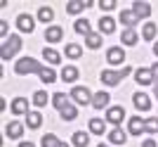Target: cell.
Instances as JSON below:
<instances>
[{"instance_id":"cell-34","label":"cell","mask_w":158,"mask_h":147,"mask_svg":"<svg viewBox=\"0 0 158 147\" xmlns=\"http://www.w3.org/2000/svg\"><path fill=\"white\" fill-rule=\"evenodd\" d=\"M33 105H35V107H45V105H47V93L38 90V93L33 95Z\"/></svg>"},{"instance_id":"cell-12","label":"cell","mask_w":158,"mask_h":147,"mask_svg":"<svg viewBox=\"0 0 158 147\" xmlns=\"http://www.w3.org/2000/svg\"><path fill=\"white\" fill-rule=\"evenodd\" d=\"M132 12L137 14L139 19L151 17V5H149V2H142V0H137V2H132Z\"/></svg>"},{"instance_id":"cell-43","label":"cell","mask_w":158,"mask_h":147,"mask_svg":"<svg viewBox=\"0 0 158 147\" xmlns=\"http://www.w3.org/2000/svg\"><path fill=\"white\" fill-rule=\"evenodd\" d=\"M99 147H109V145H99Z\"/></svg>"},{"instance_id":"cell-19","label":"cell","mask_w":158,"mask_h":147,"mask_svg":"<svg viewBox=\"0 0 158 147\" xmlns=\"http://www.w3.org/2000/svg\"><path fill=\"white\" fill-rule=\"evenodd\" d=\"M43 147H69V145H66V142H61L57 135L47 133V135H43Z\"/></svg>"},{"instance_id":"cell-30","label":"cell","mask_w":158,"mask_h":147,"mask_svg":"<svg viewBox=\"0 0 158 147\" xmlns=\"http://www.w3.org/2000/svg\"><path fill=\"white\" fill-rule=\"evenodd\" d=\"M38 19H40V21H45V24H47V21H52V19H54L52 7H40V10H38Z\"/></svg>"},{"instance_id":"cell-42","label":"cell","mask_w":158,"mask_h":147,"mask_svg":"<svg viewBox=\"0 0 158 147\" xmlns=\"http://www.w3.org/2000/svg\"><path fill=\"white\" fill-rule=\"evenodd\" d=\"M153 52H156V55H158V43H156V45H153Z\"/></svg>"},{"instance_id":"cell-7","label":"cell","mask_w":158,"mask_h":147,"mask_svg":"<svg viewBox=\"0 0 158 147\" xmlns=\"http://www.w3.org/2000/svg\"><path fill=\"white\" fill-rule=\"evenodd\" d=\"M94 2H90V0H69L66 2V12L69 14H78V12H83L85 7H92Z\"/></svg>"},{"instance_id":"cell-25","label":"cell","mask_w":158,"mask_h":147,"mask_svg":"<svg viewBox=\"0 0 158 147\" xmlns=\"http://www.w3.org/2000/svg\"><path fill=\"white\" fill-rule=\"evenodd\" d=\"M40 123H43L40 112H28V114H26V126H28V128H38Z\"/></svg>"},{"instance_id":"cell-40","label":"cell","mask_w":158,"mask_h":147,"mask_svg":"<svg viewBox=\"0 0 158 147\" xmlns=\"http://www.w3.org/2000/svg\"><path fill=\"white\" fill-rule=\"evenodd\" d=\"M153 93H156V97H158V81L153 83Z\"/></svg>"},{"instance_id":"cell-21","label":"cell","mask_w":158,"mask_h":147,"mask_svg":"<svg viewBox=\"0 0 158 147\" xmlns=\"http://www.w3.org/2000/svg\"><path fill=\"white\" fill-rule=\"evenodd\" d=\"M12 112H14V114H28V102L24 100V97L12 100Z\"/></svg>"},{"instance_id":"cell-20","label":"cell","mask_w":158,"mask_h":147,"mask_svg":"<svg viewBox=\"0 0 158 147\" xmlns=\"http://www.w3.org/2000/svg\"><path fill=\"white\" fill-rule=\"evenodd\" d=\"M120 38H123V43H125V45H137V40H139V33L135 31V29H125Z\"/></svg>"},{"instance_id":"cell-4","label":"cell","mask_w":158,"mask_h":147,"mask_svg":"<svg viewBox=\"0 0 158 147\" xmlns=\"http://www.w3.org/2000/svg\"><path fill=\"white\" fill-rule=\"evenodd\" d=\"M19 50H21V38L19 36H10V38L2 43V47H0V57L7 62V60H12Z\"/></svg>"},{"instance_id":"cell-16","label":"cell","mask_w":158,"mask_h":147,"mask_svg":"<svg viewBox=\"0 0 158 147\" xmlns=\"http://www.w3.org/2000/svg\"><path fill=\"white\" fill-rule=\"evenodd\" d=\"M127 131H130L132 135H139L142 131H144V121L139 119V116H132V119L127 121Z\"/></svg>"},{"instance_id":"cell-8","label":"cell","mask_w":158,"mask_h":147,"mask_svg":"<svg viewBox=\"0 0 158 147\" xmlns=\"http://www.w3.org/2000/svg\"><path fill=\"white\" fill-rule=\"evenodd\" d=\"M17 26H19L21 33H31L33 29H35V21H33V17H28V14H19V17H17Z\"/></svg>"},{"instance_id":"cell-32","label":"cell","mask_w":158,"mask_h":147,"mask_svg":"<svg viewBox=\"0 0 158 147\" xmlns=\"http://www.w3.org/2000/svg\"><path fill=\"white\" fill-rule=\"evenodd\" d=\"M80 55H83L80 45H76V43H71V45H66V57H71V60H78Z\"/></svg>"},{"instance_id":"cell-33","label":"cell","mask_w":158,"mask_h":147,"mask_svg":"<svg viewBox=\"0 0 158 147\" xmlns=\"http://www.w3.org/2000/svg\"><path fill=\"white\" fill-rule=\"evenodd\" d=\"M90 131H92L94 135H102V133H104V121H102V119H92V121H90Z\"/></svg>"},{"instance_id":"cell-28","label":"cell","mask_w":158,"mask_h":147,"mask_svg":"<svg viewBox=\"0 0 158 147\" xmlns=\"http://www.w3.org/2000/svg\"><path fill=\"white\" fill-rule=\"evenodd\" d=\"M85 43H87V47L97 50V47L102 45V36H99V33H87L85 36Z\"/></svg>"},{"instance_id":"cell-9","label":"cell","mask_w":158,"mask_h":147,"mask_svg":"<svg viewBox=\"0 0 158 147\" xmlns=\"http://www.w3.org/2000/svg\"><path fill=\"white\" fill-rule=\"evenodd\" d=\"M106 60H109V64H123L125 62V50L123 47H109Z\"/></svg>"},{"instance_id":"cell-26","label":"cell","mask_w":158,"mask_h":147,"mask_svg":"<svg viewBox=\"0 0 158 147\" xmlns=\"http://www.w3.org/2000/svg\"><path fill=\"white\" fill-rule=\"evenodd\" d=\"M87 142H90V135L83 133V131H76L73 133V145L76 147H87Z\"/></svg>"},{"instance_id":"cell-22","label":"cell","mask_w":158,"mask_h":147,"mask_svg":"<svg viewBox=\"0 0 158 147\" xmlns=\"http://www.w3.org/2000/svg\"><path fill=\"white\" fill-rule=\"evenodd\" d=\"M43 57H45V62H50V64H59L61 62V55L57 52V50H52V47H45V50H43Z\"/></svg>"},{"instance_id":"cell-38","label":"cell","mask_w":158,"mask_h":147,"mask_svg":"<svg viewBox=\"0 0 158 147\" xmlns=\"http://www.w3.org/2000/svg\"><path fill=\"white\" fill-rule=\"evenodd\" d=\"M151 74H153V83H156V81H158V62L151 67Z\"/></svg>"},{"instance_id":"cell-24","label":"cell","mask_w":158,"mask_h":147,"mask_svg":"<svg viewBox=\"0 0 158 147\" xmlns=\"http://www.w3.org/2000/svg\"><path fill=\"white\" fill-rule=\"evenodd\" d=\"M61 36H64V31H61L59 26H50L45 31V38L50 40V43H57V40H61Z\"/></svg>"},{"instance_id":"cell-1","label":"cell","mask_w":158,"mask_h":147,"mask_svg":"<svg viewBox=\"0 0 158 147\" xmlns=\"http://www.w3.org/2000/svg\"><path fill=\"white\" fill-rule=\"evenodd\" d=\"M52 102H54V107L59 109L61 119H66V121H73L76 116H78V109H76V107L71 105V100H69V97H66L64 93H54Z\"/></svg>"},{"instance_id":"cell-31","label":"cell","mask_w":158,"mask_h":147,"mask_svg":"<svg viewBox=\"0 0 158 147\" xmlns=\"http://www.w3.org/2000/svg\"><path fill=\"white\" fill-rule=\"evenodd\" d=\"M144 133H158V116H151L144 121Z\"/></svg>"},{"instance_id":"cell-27","label":"cell","mask_w":158,"mask_h":147,"mask_svg":"<svg viewBox=\"0 0 158 147\" xmlns=\"http://www.w3.org/2000/svg\"><path fill=\"white\" fill-rule=\"evenodd\" d=\"M142 38H144V40H153V38H156V24H151V21L144 24V29H142Z\"/></svg>"},{"instance_id":"cell-18","label":"cell","mask_w":158,"mask_h":147,"mask_svg":"<svg viewBox=\"0 0 158 147\" xmlns=\"http://www.w3.org/2000/svg\"><path fill=\"white\" fill-rule=\"evenodd\" d=\"M99 31H102V33H113V31H116V21H113L111 17H102V19H99Z\"/></svg>"},{"instance_id":"cell-23","label":"cell","mask_w":158,"mask_h":147,"mask_svg":"<svg viewBox=\"0 0 158 147\" xmlns=\"http://www.w3.org/2000/svg\"><path fill=\"white\" fill-rule=\"evenodd\" d=\"M76 78H78V69H76V67H64V69H61V81L73 83Z\"/></svg>"},{"instance_id":"cell-2","label":"cell","mask_w":158,"mask_h":147,"mask_svg":"<svg viewBox=\"0 0 158 147\" xmlns=\"http://www.w3.org/2000/svg\"><path fill=\"white\" fill-rule=\"evenodd\" d=\"M45 67L35 62L33 57H21L17 64H14V74H19V76H26V74H43Z\"/></svg>"},{"instance_id":"cell-6","label":"cell","mask_w":158,"mask_h":147,"mask_svg":"<svg viewBox=\"0 0 158 147\" xmlns=\"http://www.w3.org/2000/svg\"><path fill=\"white\" fill-rule=\"evenodd\" d=\"M123 119H125V109L120 107V105H116V107H109V109H106V121H109V123L118 126Z\"/></svg>"},{"instance_id":"cell-37","label":"cell","mask_w":158,"mask_h":147,"mask_svg":"<svg viewBox=\"0 0 158 147\" xmlns=\"http://www.w3.org/2000/svg\"><path fill=\"white\" fill-rule=\"evenodd\" d=\"M0 36H5L7 40V21H0Z\"/></svg>"},{"instance_id":"cell-3","label":"cell","mask_w":158,"mask_h":147,"mask_svg":"<svg viewBox=\"0 0 158 147\" xmlns=\"http://www.w3.org/2000/svg\"><path fill=\"white\" fill-rule=\"evenodd\" d=\"M127 74H132V69L130 67H123V71H116V69H106V71H102V83L104 86H118L120 81L125 78Z\"/></svg>"},{"instance_id":"cell-41","label":"cell","mask_w":158,"mask_h":147,"mask_svg":"<svg viewBox=\"0 0 158 147\" xmlns=\"http://www.w3.org/2000/svg\"><path fill=\"white\" fill-rule=\"evenodd\" d=\"M19 147H33V145H31V142H21Z\"/></svg>"},{"instance_id":"cell-10","label":"cell","mask_w":158,"mask_h":147,"mask_svg":"<svg viewBox=\"0 0 158 147\" xmlns=\"http://www.w3.org/2000/svg\"><path fill=\"white\" fill-rule=\"evenodd\" d=\"M132 102H135V107L142 109V112H149V109H151V100H149V95H146V93H135Z\"/></svg>"},{"instance_id":"cell-35","label":"cell","mask_w":158,"mask_h":147,"mask_svg":"<svg viewBox=\"0 0 158 147\" xmlns=\"http://www.w3.org/2000/svg\"><path fill=\"white\" fill-rule=\"evenodd\" d=\"M40 78L45 81V83H54V81H57V74H54L50 67H45V71L40 74Z\"/></svg>"},{"instance_id":"cell-11","label":"cell","mask_w":158,"mask_h":147,"mask_svg":"<svg viewBox=\"0 0 158 147\" xmlns=\"http://www.w3.org/2000/svg\"><path fill=\"white\" fill-rule=\"evenodd\" d=\"M139 21H142V19H139L132 10H123V14H120V24H123L125 29H132L135 24H139Z\"/></svg>"},{"instance_id":"cell-36","label":"cell","mask_w":158,"mask_h":147,"mask_svg":"<svg viewBox=\"0 0 158 147\" xmlns=\"http://www.w3.org/2000/svg\"><path fill=\"white\" fill-rule=\"evenodd\" d=\"M116 5H118L116 0H102V2H99V7H102V12H109V10H113Z\"/></svg>"},{"instance_id":"cell-14","label":"cell","mask_w":158,"mask_h":147,"mask_svg":"<svg viewBox=\"0 0 158 147\" xmlns=\"http://www.w3.org/2000/svg\"><path fill=\"white\" fill-rule=\"evenodd\" d=\"M21 133H24V126H21L19 121H12V123H7V126H5V135H7V138H12V140L21 138Z\"/></svg>"},{"instance_id":"cell-39","label":"cell","mask_w":158,"mask_h":147,"mask_svg":"<svg viewBox=\"0 0 158 147\" xmlns=\"http://www.w3.org/2000/svg\"><path fill=\"white\" fill-rule=\"evenodd\" d=\"M142 147H156V142H153V140H146V142H144Z\"/></svg>"},{"instance_id":"cell-5","label":"cell","mask_w":158,"mask_h":147,"mask_svg":"<svg viewBox=\"0 0 158 147\" xmlns=\"http://www.w3.org/2000/svg\"><path fill=\"white\" fill-rule=\"evenodd\" d=\"M92 97H94V95L90 93L85 86H76V88L71 90V100L78 102V105H90V102H92Z\"/></svg>"},{"instance_id":"cell-15","label":"cell","mask_w":158,"mask_h":147,"mask_svg":"<svg viewBox=\"0 0 158 147\" xmlns=\"http://www.w3.org/2000/svg\"><path fill=\"white\" fill-rule=\"evenodd\" d=\"M109 100H111V95H109V93H94L92 107L94 109H106V107H109Z\"/></svg>"},{"instance_id":"cell-29","label":"cell","mask_w":158,"mask_h":147,"mask_svg":"<svg viewBox=\"0 0 158 147\" xmlns=\"http://www.w3.org/2000/svg\"><path fill=\"white\" fill-rule=\"evenodd\" d=\"M73 29H76V31H78V33H92V31H90V21L87 19H76V24H73Z\"/></svg>"},{"instance_id":"cell-17","label":"cell","mask_w":158,"mask_h":147,"mask_svg":"<svg viewBox=\"0 0 158 147\" xmlns=\"http://www.w3.org/2000/svg\"><path fill=\"white\" fill-rule=\"evenodd\" d=\"M109 140L113 142V145H125L127 142V135L120 131V128H113V131H109Z\"/></svg>"},{"instance_id":"cell-13","label":"cell","mask_w":158,"mask_h":147,"mask_svg":"<svg viewBox=\"0 0 158 147\" xmlns=\"http://www.w3.org/2000/svg\"><path fill=\"white\" fill-rule=\"evenodd\" d=\"M135 81H137L139 86H149V83H153L151 69H137V71H135Z\"/></svg>"}]
</instances>
